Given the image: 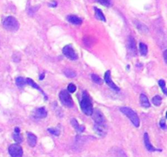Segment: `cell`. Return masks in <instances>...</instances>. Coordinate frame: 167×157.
<instances>
[{"label": "cell", "instance_id": "cell-3", "mask_svg": "<svg viewBox=\"0 0 167 157\" xmlns=\"http://www.w3.org/2000/svg\"><path fill=\"white\" fill-rule=\"evenodd\" d=\"M120 111L123 113L124 115H126V116L131 120L132 124L135 127H139L140 126V118L138 116L136 113L130 107H121Z\"/></svg>", "mask_w": 167, "mask_h": 157}, {"label": "cell", "instance_id": "cell-32", "mask_svg": "<svg viewBox=\"0 0 167 157\" xmlns=\"http://www.w3.org/2000/svg\"><path fill=\"white\" fill-rule=\"evenodd\" d=\"M166 54H167V51L166 50L165 52H164V61H165V62H167V57H166Z\"/></svg>", "mask_w": 167, "mask_h": 157}, {"label": "cell", "instance_id": "cell-2", "mask_svg": "<svg viewBox=\"0 0 167 157\" xmlns=\"http://www.w3.org/2000/svg\"><path fill=\"white\" fill-rule=\"evenodd\" d=\"M3 26L7 30L15 32L19 30L20 23L14 17H8L3 20Z\"/></svg>", "mask_w": 167, "mask_h": 157}, {"label": "cell", "instance_id": "cell-25", "mask_svg": "<svg viewBox=\"0 0 167 157\" xmlns=\"http://www.w3.org/2000/svg\"><path fill=\"white\" fill-rule=\"evenodd\" d=\"M158 84H159V86H160V88L162 89L164 94H166L167 90H166V81L163 80H161L158 81Z\"/></svg>", "mask_w": 167, "mask_h": 157}, {"label": "cell", "instance_id": "cell-20", "mask_svg": "<svg viewBox=\"0 0 167 157\" xmlns=\"http://www.w3.org/2000/svg\"><path fill=\"white\" fill-rule=\"evenodd\" d=\"M135 25H136L137 29L140 32H142V33H148V27L146 26L145 25L139 22V21H135Z\"/></svg>", "mask_w": 167, "mask_h": 157}, {"label": "cell", "instance_id": "cell-33", "mask_svg": "<svg viewBox=\"0 0 167 157\" xmlns=\"http://www.w3.org/2000/svg\"><path fill=\"white\" fill-rule=\"evenodd\" d=\"M44 76H45V75H44V73H43V74H41L39 76V80H43Z\"/></svg>", "mask_w": 167, "mask_h": 157}, {"label": "cell", "instance_id": "cell-17", "mask_svg": "<svg viewBox=\"0 0 167 157\" xmlns=\"http://www.w3.org/2000/svg\"><path fill=\"white\" fill-rule=\"evenodd\" d=\"M94 10H95V17L96 19L98 20H100V21H104V22H105L106 21V18L104 17V15L103 14V12H102L100 9H99L98 8H94Z\"/></svg>", "mask_w": 167, "mask_h": 157}, {"label": "cell", "instance_id": "cell-26", "mask_svg": "<svg viewBox=\"0 0 167 157\" xmlns=\"http://www.w3.org/2000/svg\"><path fill=\"white\" fill-rule=\"evenodd\" d=\"M47 130H48L50 133L55 135V136H60V131L58 129H56V128H50Z\"/></svg>", "mask_w": 167, "mask_h": 157}, {"label": "cell", "instance_id": "cell-8", "mask_svg": "<svg viewBox=\"0 0 167 157\" xmlns=\"http://www.w3.org/2000/svg\"><path fill=\"white\" fill-rule=\"evenodd\" d=\"M104 80H105L106 84L109 86L111 89L116 91V92H119L120 89H119L118 86L115 84L114 83L112 80V78H111V71H107L104 74Z\"/></svg>", "mask_w": 167, "mask_h": 157}, {"label": "cell", "instance_id": "cell-31", "mask_svg": "<svg viewBox=\"0 0 167 157\" xmlns=\"http://www.w3.org/2000/svg\"><path fill=\"white\" fill-rule=\"evenodd\" d=\"M56 5H57V3L55 2V1H52V2H51V3H48V6L49 7H51V8H56Z\"/></svg>", "mask_w": 167, "mask_h": 157}, {"label": "cell", "instance_id": "cell-16", "mask_svg": "<svg viewBox=\"0 0 167 157\" xmlns=\"http://www.w3.org/2000/svg\"><path fill=\"white\" fill-rule=\"evenodd\" d=\"M71 124L75 129V130L78 133H83L85 131V126H81L78 124V123L76 119H72L71 120Z\"/></svg>", "mask_w": 167, "mask_h": 157}, {"label": "cell", "instance_id": "cell-21", "mask_svg": "<svg viewBox=\"0 0 167 157\" xmlns=\"http://www.w3.org/2000/svg\"><path fill=\"white\" fill-rule=\"evenodd\" d=\"M16 84L18 87H23L25 84H26V80L23 77H17L16 79Z\"/></svg>", "mask_w": 167, "mask_h": 157}, {"label": "cell", "instance_id": "cell-22", "mask_svg": "<svg viewBox=\"0 0 167 157\" xmlns=\"http://www.w3.org/2000/svg\"><path fill=\"white\" fill-rule=\"evenodd\" d=\"M140 54L142 56H146L148 53V47L144 43L140 44Z\"/></svg>", "mask_w": 167, "mask_h": 157}, {"label": "cell", "instance_id": "cell-9", "mask_svg": "<svg viewBox=\"0 0 167 157\" xmlns=\"http://www.w3.org/2000/svg\"><path fill=\"white\" fill-rule=\"evenodd\" d=\"M94 130L96 133L100 137H105L107 134V126L106 124H95L94 125Z\"/></svg>", "mask_w": 167, "mask_h": 157}, {"label": "cell", "instance_id": "cell-5", "mask_svg": "<svg viewBox=\"0 0 167 157\" xmlns=\"http://www.w3.org/2000/svg\"><path fill=\"white\" fill-rule=\"evenodd\" d=\"M8 152L11 157H22L23 149L18 143L12 144L8 147Z\"/></svg>", "mask_w": 167, "mask_h": 157}, {"label": "cell", "instance_id": "cell-13", "mask_svg": "<svg viewBox=\"0 0 167 157\" xmlns=\"http://www.w3.org/2000/svg\"><path fill=\"white\" fill-rule=\"evenodd\" d=\"M26 84H29V85H30L31 87H33L34 89H35L38 90L40 93H42V94L44 95V97H45V99L46 100H47V95L45 94V93H44L43 91L42 90V89L40 88L39 86L36 83H34V81L32 79H30V78H27L26 79Z\"/></svg>", "mask_w": 167, "mask_h": 157}, {"label": "cell", "instance_id": "cell-10", "mask_svg": "<svg viewBox=\"0 0 167 157\" xmlns=\"http://www.w3.org/2000/svg\"><path fill=\"white\" fill-rule=\"evenodd\" d=\"M144 144H145V147L147 150L148 151H151V152H153V151H162L161 149H157L154 147L151 144L149 140V137H148V134L145 133H144Z\"/></svg>", "mask_w": 167, "mask_h": 157}, {"label": "cell", "instance_id": "cell-29", "mask_svg": "<svg viewBox=\"0 0 167 157\" xmlns=\"http://www.w3.org/2000/svg\"><path fill=\"white\" fill-rule=\"evenodd\" d=\"M76 89H77V88H76V86H75L74 84H69L68 85V92H69L71 93H74Z\"/></svg>", "mask_w": 167, "mask_h": 157}, {"label": "cell", "instance_id": "cell-27", "mask_svg": "<svg viewBox=\"0 0 167 157\" xmlns=\"http://www.w3.org/2000/svg\"><path fill=\"white\" fill-rule=\"evenodd\" d=\"M91 79H92V80L96 83V84H101L102 83V80L100 78V77L98 76L97 75H95V74H92L91 75Z\"/></svg>", "mask_w": 167, "mask_h": 157}, {"label": "cell", "instance_id": "cell-11", "mask_svg": "<svg viewBox=\"0 0 167 157\" xmlns=\"http://www.w3.org/2000/svg\"><path fill=\"white\" fill-rule=\"evenodd\" d=\"M47 116V111L44 107L38 108L34 113V117L36 119H43Z\"/></svg>", "mask_w": 167, "mask_h": 157}, {"label": "cell", "instance_id": "cell-6", "mask_svg": "<svg viewBox=\"0 0 167 157\" xmlns=\"http://www.w3.org/2000/svg\"><path fill=\"white\" fill-rule=\"evenodd\" d=\"M62 52H63V54L66 57H68L72 61H75V60L78 59V55L76 53L74 49L73 48L72 45H66L65 47L63 48Z\"/></svg>", "mask_w": 167, "mask_h": 157}, {"label": "cell", "instance_id": "cell-15", "mask_svg": "<svg viewBox=\"0 0 167 157\" xmlns=\"http://www.w3.org/2000/svg\"><path fill=\"white\" fill-rule=\"evenodd\" d=\"M27 139H28V143L31 147H35L37 143V137L32 133H27Z\"/></svg>", "mask_w": 167, "mask_h": 157}, {"label": "cell", "instance_id": "cell-18", "mask_svg": "<svg viewBox=\"0 0 167 157\" xmlns=\"http://www.w3.org/2000/svg\"><path fill=\"white\" fill-rule=\"evenodd\" d=\"M140 105L144 107L148 108L150 107V103L148 102V99L147 98V96L144 94H141L140 97Z\"/></svg>", "mask_w": 167, "mask_h": 157}, {"label": "cell", "instance_id": "cell-23", "mask_svg": "<svg viewBox=\"0 0 167 157\" xmlns=\"http://www.w3.org/2000/svg\"><path fill=\"white\" fill-rule=\"evenodd\" d=\"M64 74L68 78H74L76 76V72L71 69H65L64 71Z\"/></svg>", "mask_w": 167, "mask_h": 157}, {"label": "cell", "instance_id": "cell-7", "mask_svg": "<svg viewBox=\"0 0 167 157\" xmlns=\"http://www.w3.org/2000/svg\"><path fill=\"white\" fill-rule=\"evenodd\" d=\"M91 116H92L93 120L95 121L96 124H105L104 116L99 110H95V111L93 110Z\"/></svg>", "mask_w": 167, "mask_h": 157}, {"label": "cell", "instance_id": "cell-30", "mask_svg": "<svg viewBox=\"0 0 167 157\" xmlns=\"http://www.w3.org/2000/svg\"><path fill=\"white\" fill-rule=\"evenodd\" d=\"M160 127H161L162 129H164V130L166 129V120H165V119L161 120V121H160Z\"/></svg>", "mask_w": 167, "mask_h": 157}, {"label": "cell", "instance_id": "cell-12", "mask_svg": "<svg viewBox=\"0 0 167 157\" xmlns=\"http://www.w3.org/2000/svg\"><path fill=\"white\" fill-rule=\"evenodd\" d=\"M127 46L129 51H130L133 55H135V54H136V45H135V39H134L132 36H130V37L128 38Z\"/></svg>", "mask_w": 167, "mask_h": 157}, {"label": "cell", "instance_id": "cell-19", "mask_svg": "<svg viewBox=\"0 0 167 157\" xmlns=\"http://www.w3.org/2000/svg\"><path fill=\"white\" fill-rule=\"evenodd\" d=\"M13 139L17 142L18 144L21 143L22 142V138L21 136V131H20V128H15V132H14L13 133Z\"/></svg>", "mask_w": 167, "mask_h": 157}, {"label": "cell", "instance_id": "cell-14", "mask_svg": "<svg viewBox=\"0 0 167 157\" xmlns=\"http://www.w3.org/2000/svg\"><path fill=\"white\" fill-rule=\"evenodd\" d=\"M67 21L69 22L72 23L74 25H81L82 23V20L79 18L77 16H74V15H69L67 17Z\"/></svg>", "mask_w": 167, "mask_h": 157}, {"label": "cell", "instance_id": "cell-24", "mask_svg": "<svg viewBox=\"0 0 167 157\" xmlns=\"http://www.w3.org/2000/svg\"><path fill=\"white\" fill-rule=\"evenodd\" d=\"M162 97L161 96H158V95H157V96H155L153 97V102L155 106H157V107H159L161 103H162Z\"/></svg>", "mask_w": 167, "mask_h": 157}, {"label": "cell", "instance_id": "cell-28", "mask_svg": "<svg viewBox=\"0 0 167 157\" xmlns=\"http://www.w3.org/2000/svg\"><path fill=\"white\" fill-rule=\"evenodd\" d=\"M96 1L100 4L106 6V7H109L111 5V0H96Z\"/></svg>", "mask_w": 167, "mask_h": 157}, {"label": "cell", "instance_id": "cell-4", "mask_svg": "<svg viewBox=\"0 0 167 157\" xmlns=\"http://www.w3.org/2000/svg\"><path fill=\"white\" fill-rule=\"evenodd\" d=\"M59 98H60V101L66 107L71 108L74 107V102L73 99L69 95V93L66 90H62L60 91V94H59Z\"/></svg>", "mask_w": 167, "mask_h": 157}, {"label": "cell", "instance_id": "cell-1", "mask_svg": "<svg viewBox=\"0 0 167 157\" xmlns=\"http://www.w3.org/2000/svg\"><path fill=\"white\" fill-rule=\"evenodd\" d=\"M80 107L82 112L87 116H91L93 112V107L90 97L88 96L87 93L84 91L82 93V97L80 102Z\"/></svg>", "mask_w": 167, "mask_h": 157}]
</instances>
